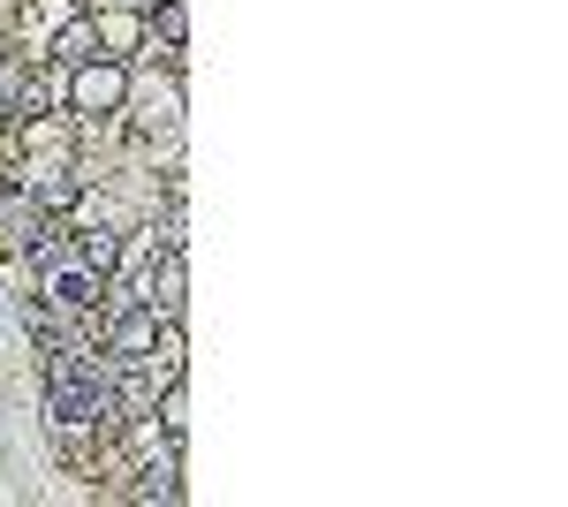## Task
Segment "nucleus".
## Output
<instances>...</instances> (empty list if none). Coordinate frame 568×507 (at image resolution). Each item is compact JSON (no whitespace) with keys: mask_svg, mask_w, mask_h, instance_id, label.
<instances>
[{"mask_svg":"<svg viewBox=\"0 0 568 507\" xmlns=\"http://www.w3.org/2000/svg\"><path fill=\"white\" fill-rule=\"evenodd\" d=\"M182 288H190V265H182V251H160V265H152V288H144V303L175 326L182 318Z\"/></svg>","mask_w":568,"mask_h":507,"instance_id":"obj_3","label":"nucleus"},{"mask_svg":"<svg viewBox=\"0 0 568 507\" xmlns=\"http://www.w3.org/2000/svg\"><path fill=\"white\" fill-rule=\"evenodd\" d=\"M61 91H69L77 114H114V107L130 99V61H77Z\"/></svg>","mask_w":568,"mask_h":507,"instance_id":"obj_2","label":"nucleus"},{"mask_svg":"<svg viewBox=\"0 0 568 507\" xmlns=\"http://www.w3.org/2000/svg\"><path fill=\"white\" fill-rule=\"evenodd\" d=\"M31 205H45V212H69L77 197H84V174H69V168H31Z\"/></svg>","mask_w":568,"mask_h":507,"instance_id":"obj_4","label":"nucleus"},{"mask_svg":"<svg viewBox=\"0 0 568 507\" xmlns=\"http://www.w3.org/2000/svg\"><path fill=\"white\" fill-rule=\"evenodd\" d=\"M91 45H99V23H91V16H77V23L53 39V61H61V69H77V61H91Z\"/></svg>","mask_w":568,"mask_h":507,"instance_id":"obj_5","label":"nucleus"},{"mask_svg":"<svg viewBox=\"0 0 568 507\" xmlns=\"http://www.w3.org/2000/svg\"><path fill=\"white\" fill-rule=\"evenodd\" d=\"M106 273H114V235L106 220L84 227V235H45L39 243V296L61 303V311H91L106 296Z\"/></svg>","mask_w":568,"mask_h":507,"instance_id":"obj_1","label":"nucleus"},{"mask_svg":"<svg viewBox=\"0 0 568 507\" xmlns=\"http://www.w3.org/2000/svg\"><path fill=\"white\" fill-rule=\"evenodd\" d=\"M152 39H160V45H182V8H175V0H160V8H152Z\"/></svg>","mask_w":568,"mask_h":507,"instance_id":"obj_6","label":"nucleus"}]
</instances>
